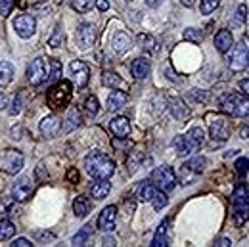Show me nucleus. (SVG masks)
Segmentation results:
<instances>
[{
  "mask_svg": "<svg viewBox=\"0 0 249 247\" xmlns=\"http://www.w3.org/2000/svg\"><path fill=\"white\" fill-rule=\"evenodd\" d=\"M85 167H87V173L92 176V178H109L113 173H115V163L113 159H109V155L102 154V152H90L85 159Z\"/></svg>",
  "mask_w": 249,
  "mask_h": 247,
  "instance_id": "obj_1",
  "label": "nucleus"
},
{
  "mask_svg": "<svg viewBox=\"0 0 249 247\" xmlns=\"http://www.w3.org/2000/svg\"><path fill=\"white\" fill-rule=\"evenodd\" d=\"M205 142V132L201 126H194L190 128L184 136H177L175 138V150L180 157L192 155L194 152H197Z\"/></svg>",
  "mask_w": 249,
  "mask_h": 247,
  "instance_id": "obj_2",
  "label": "nucleus"
},
{
  "mask_svg": "<svg viewBox=\"0 0 249 247\" xmlns=\"http://www.w3.org/2000/svg\"><path fill=\"white\" fill-rule=\"evenodd\" d=\"M73 98V87L69 81H58L46 96V102H48V107L50 109H63L69 106Z\"/></svg>",
  "mask_w": 249,
  "mask_h": 247,
  "instance_id": "obj_3",
  "label": "nucleus"
},
{
  "mask_svg": "<svg viewBox=\"0 0 249 247\" xmlns=\"http://www.w3.org/2000/svg\"><path fill=\"white\" fill-rule=\"evenodd\" d=\"M232 207H234V220L242 226L249 218V192L244 184H238L232 194Z\"/></svg>",
  "mask_w": 249,
  "mask_h": 247,
  "instance_id": "obj_4",
  "label": "nucleus"
},
{
  "mask_svg": "<svg viewBox=\"0 0 249 247\" xmlns=\"http://www.w3.org/2000/svg\"><path fill=\"white\" fill-rule=\"evenodd\" d=\"M220 109L232 117H248L249 102L240 94H224L220 98Z\"/></svg>",
  "mask_w": 249,
  "mask_h": 247,
  "instance_id": "obj_5",
  "label": "nucleus"
},
{
  "mask_svg": "<svg viewBox=\"0 0 249 247\" xmlns=\"http://www.w3.org/2000/svg\"><path fill=\"white\" fill-rule=\"evenodd\" d=\"M228 65H230L232 71H244V69H248L249 67V38H242V40L234 46V50H232V54H230V58H228Z\"/></svg>",
  "mask_w": 249,
  "mask_h": 247,
  "instance_id": "obj_6",
  "label": "nucleus"
},
{
  "mask_svg": "<svg viewBox=\"0 0 249 247\" xmlns=\"http://www.w3.org/2000/svg\"><path fill=\"white\" fill-rule=\"evenodd\" d=\"M152 182L156 184L157 190H163V192H173L175 186H177V175L171 167L163 165V167H157L156 171L152 173Z\"/></svg>",
  "mask_w": 249,
  "mask_h": 247,
  "instance_id": "obj_7",
  "label": "nucleus"
},
{
  "mask_svg": "<svg viewBox=\"0 0 249 247\" xmlns=\"http://www.w3.org/2000/svg\"><path fill=\"white\" fill-rule=\"evenodd\" d=\"M23 155L18 150H6L0 152V171L8 173V175H18L23 169Z\"/></svg>",
  "mask_w": 249,
  "mask_h": 247,
  "instance_id": "obj_8",
  "label": "nucleus"
},
{
  "mask_svg": "<svg viewBox=\"0 0 249 247\" xmlns=\"http://www.w3.org/2000/svg\"><path fill=\"white\" fill-rule=\"evenodd\" d=\"M14 29H16V33L21 38H29L36 31V21H35V18L29 16V14H21V16H18L14 19Z\"/></svg>",
  "mask_w": 249,
  "mask_h": 247,
  "instance_id": "obj_9",
  "label": "nucleus"
},
{
  "mask_svg": "<svg viewBox=\"0 0 249 247\" xmlns=\"http://www.w3.org/2000/svg\"><path fill=\"white\" fill-rule=\"evenodd\" d=\"M33 192H35V184H33V180L29 176H21L16 184L12 186V197L16 201H21V203L31 197Z\"/></svg>",
  "mask_w": 249,
  "mask_h": 247,
  "instance_id": "obj_10",
  "label": "nucleus"
},
{
  "mask_svg": "<svg viewBox=\"0 0 249 247\" xmlns=\"http://www.w3.org/2000/svg\"><path fill=\"white\" fill-rule=\"evenodd\" d=\"M27 75H29V81H31V85H35V87L42 85V83L48 79V71H46V60H44V58H36V60H33V63L29 65V71H27Z\"/></svg>",
  "mask_w": 249,
  "mask_h": 247,
  "instance_id": "obj_11",
  "label": "nucleus"
},
{
  "mask_svg": "<svg viewBox=\"0 0 249 247\" xmlns=\"http://www.w3.org/2000/svg\"><path fill=\"white\" fill-rule=\"evenodd\" d=\"M96 42V27L90 23H83L77 29V44L81 50H89Z\"/></svg>",
  "mask_w": 249,
  "mask_h": 247,
  "instance_id": "obj_12",
  "label": "nucleus"
},
{
  "mask_svg": "<svg viewBox=\"0 0 249 247\" xmlns=\"http://www.w3.org/2000/svg\"><path fill=\"white\" fill-rule=\"evenodd\" d=\"M115 216H117V207L115 205H109L102 211V215L98 218V228L104 230V232H109L115 228Z\"/></svg>",
  "mask_w": 249,
  "mask_h": 247,
  "instance_id": "obj_13",
  "label": "nucleus"
},
{
  "mask_svg": "<svg viewBox=\"0 0 249 247\" xmlns=\"http://www.w3.org/2000/svg\"><path fill=\"white\" fill-rule=\"evenodd\" d=\"M69 69H71V73L75 75V79H77V85H79L81 88H85V87L89 85V75H90V69H89V65H87L85 62H71Z\"/></svg>",
  "mask_w": 249,
  "mask_h": 247,
  "instance_id": "obj_14",
  "label": "nucleus"
},
{
  "mask_svg": "<svg viewBox=\"0 0 249 247\" xmlns=\"http://www.w3.org/2000/svg\"><path fill=\"white\" fill-rule=\"evenodd\" d=\"M62 124H60V119L56 115H48L40 121V132L44 138H54L58 132H60Z\"/></svg>",
  "mask_w": 249,
  "mask_h": 247,
  "instance_id": "obj_15",
  "label": "nucleus"
},
{
  "mask_svg": "<svg viewBox=\"0 0 249 247\" xmlns=\"http://www.w3.org/2000/svg\"><path fill=\"white\" fill-rule=\"evenodd\" d=\"M234 40H232V33L228 29H220V31L215 35V48H217L220 54H226L230 48H232Z\"/></svg>",
  "mask_w": 249,
  "mask_h": 247,
  "instance_id": "obj_16",
  "label": "nucleus"
},
{
  "mask_svg": "<svg viewBox=\"0 0 249 247\" xmlns=\"http://www.w3.org/2000/svg\"><path fill=\"white\" fill-rule=\"evenodd\" d=\"M111 44H113V50H115V52L124 54V52H128V50H130V46H132V38H130V35H128V33L119 31V33H115V36H113Z\"/></svg>",
  "mask_w": 249,
  "mask_h": 247,
  "instance_id": "obj_17",
  "label": "nucleus"
},
{
  "mask_svg": "<svg viewBox=\"0 0 249 247\" xmlns=\"http://www.w3.org/2000/svg\"><path fill=\"white\" fill-rule=\"evenodd\" d=\"M111 132L117 136V138H126L128 132H130V121L126 117H115L111 123H109Z\"/></svg>",
  "mask_w": 249,
  "mask_h": 247,
  "instance_id": "obj_18",
  "label": "nucleus"
},
{
  "mask_svg": "<svg viewBox=\"0 0 249 247\" xmlns=\"http://www.w3.org/2000/svg\"><path fill=\"white\" fill-rule=\"evenodd\" d=\"M130 71H132V75H134L136 79H146V77L150 75V71H152V65H150V62H148L146 58H138V60L132 62Z\"/></svg>",
  "mask_w": 249,
  "mask_h": 247,
  "instance_id": "obj_19",
  "label": "nucleus"
},
{
  "mask_svg": "<svg viewBox=\"0 0 249 247\" xmlns=\"http://www.w3.org/2000/svg\"><path fill=\"white\" fill-rule=\"evenodd\" d=\"M111 192V182H107V178H102L100 182H94L90 186V195H92L94 199H106L107 197V194Z\"/></svg>",
  "mask_w": 249,
  "mask_h": 247,
  "instance_id": "obj_20",
  "label": "nucleus"
},
{
  "mask_svg": "<svg viewBox=\"0 0 249 247\" xmlns=\"http://www.w3.org/2000/svg\"><path fill=\"white\" fill-rule=\"evenodd\" d=\"M211 136L215 140H226L228 138V123L222 117H217L215 121H211Z\"/></svg>",
  "mask_w": 249,
  "mask_h": 247,
  "instance_id": "obj_21",
  "label": "nucleus"
},
{
  "mask_svg": "<svg viewBox=\"0 0 249 247\" xmlns=\"http://www.w3.org/2000/svg\"><path fill=\"white\" fill-rule=\"evenodd\" d=\"M126 94L121 92V90H113V92L107 96V109L109 111H117V109H121L124 104H126Z\"/></svg>",
  "mask_w": 249,
  "mask_h": 247,
  "instance_id": "obj_22",
  "label": "nucleus"
},
{
  "mask_svg": "<svg viewBox=\"0 0 249 247\" xmlns=\"http://www.w3.org/2000/svg\"><path fill=\"white\" fill-rule=\"evenodd\" d=\"M167 228H169V218H165L161 224H159V228H157L156 236H154V242H152V246L154 247H167L169 246V238H167Z\"/></svg>",
  "mask_w": 249,
  "mask_h": 247,
  "instance_id": "obj_23",
  "label": "nucleus"
},
{
  "mask_svg": "<svg viewBox=\"0 0 249 247\" xmlns=\"http://www.w3.org/2000/svg\"><path fill=\"white\" fill-rule=\"evenodd\" d=\"M102 83H104V87H109V88H123L124 87L123 79L117 73H111V71H106L102 75Z\"/></svg>",
  "mask_w": 249,
  "mask_h": 247,
  "instance_id": "obj_24",
  "label": "nucleus"
},
{
  "mask_svg": "<svg viewBox=\"0 0 249 247\" xmlns=\"http://www.w3.org/2000/svg\"><path fill=\"white\" fill-rule=\"evenodd\" d=\"M14 79V65L10 62H0V87L10 85Z\"/></svg>",
  "mask_w": 249,
  "mask_h": 247,
  "instance_id": "obj_25",
  "label": "nucleus"
},
{
  "mask_svg": "<svg viewBox=\"0 0 249 247\" xmlns=\"http://www.w3.org/2000/svg\"><path fill=\"white\" fill-rule=\"evenodd\" d=\"M156 190H157V188L152 184L150 180H144L142 184L138 186V199H140V201H150V199L154 197Z\"/></svg>",
  "mask_w": 249,
  "mask_h": 247,
  "instance_id": "obj_26",
  "label": "nucleus"
},
{
  "mask_svg": "<svg viewBox=\"0 0 249 247\" xmlns=\"http://www.w3.org/2000/svg\"><path fill=\"white\" fill-rule=\"evenodd\" d=\"M89 211H90V203H89L87 197H77L73 201V213L77 216H87Z\"/></svg>",
  "mask_w": 249,
  "mask_h": 247,
  "instance_id": "obj_27",
  "label": "nucleus"
},
{
  "mask_svg": "<svg viewBox=\"0 0 249 247\" xmlns=\"http://www.w3.org/2000/svg\"><path fill=\"white\" fill-rule=\"evenodd\" d=\"M246 18H248V6L246 4H240L236 14H234V19H232V27L234 29H240L244 23H246Z\"/></svg>",
  "mask_w": 249,
  "mask_h": 247,
  "instance_id": "obj_28",
  "label": "nucleus"
},
{
  "mask_svg": "<svg viewBox=\"0 0 249 247\" xmlns=\"http://www.w3.org/2000/svg\"><path fill=\"white\" fill-rule=\"evenodd\" d=\"M16 234V226L10 222V220H0V242H6V240H10L12 236Z\"/></svg>",
  "mask_w": 249,
  "mask_h": 247,
  "instance_id": "obj_29",
  "label": "nucleus"
},
{
  "mask_svg": "<svg viewBox=\"0 0 249 247\" xmlns=\"http://www.w3.org/2000/svg\"><path fill=\"white\" fill-rule=\"evenodd\" d=\"M48 65L52 67V73H48V85H54V83H58L60 81V75H62V65L58 60H48Z\"/></svg>",
  "mask_w": 249,
  "mask_h": 247,
  "instance_id": "obj_30",
  "label": "nucleus"
},
{
  "mask_svg": "<svg viewBox=\"0 0 249 247\" xmlns=\"http://www.w3.org/2000/svg\"><path fill=\"white\" fill-rule=\"evenodd\" d=\"M167 192H163V190H156V194H154V197H152V205H154V209L156 211H161L165 205H167Z\"/></svg>",
  "mask_w": 249,
  "mask_h": 247,
  "instance_id": "obj_31",
  "label": "nucleus"
},
{
  "mask_svg": "<svg viewBox=\"0 0 249 247\" xmlns=\"http://www.w3.org/2000/svg\"><path fill=\"white\" fill-rule=\"evenodd\" d=\"M90 234H92V226H85L75 238H73V246H87V242H89V238H90Z\"/></svg>",
  "mask_w": 249,
  "mask_h": 247,
  "instance_id": "obj_32",
  "label": "nucleus"
},
{
  "mask_svg": "<svg viewBox=\"0 0 249 247\" xmlns=\"http://www.w3.org/2000/svg\"><path fill=\"white\" fill-rule=\"evenodd\" d=\"M184 38H186V40H190V42H194V44H199V42L203 40V33H201V29L188 27L186 31H184Z\"/></svg>",
  "mask_w": 249,
  "mask_h": 247,
  "instance_id": "obj_33",
  "label": "nucleus"
},
{
  "mask_svg": "<svg viewBox=\"0 0 249 247\" xmlns=\"http://www.w3.org/2000/svg\"><path fill=\"white\" fill-rule=\"evenodd\" d=\"M67 121H69V123L63 126L67 132H69V130H73L75 126H79V123H81V115H79V109H71V111H69V115H67Z\"/></svg>",
  "mask_w": 249,
  "mask_h": 247,
  "instance_id": "obj_34",
  "label": "nucleus"
},
{
  "mask_svg": "<svg viewBox=\"0 0 249 247\" xmlns=\"http://www.w3.org/2000/svg\"><path fill=\"white\" fill-rule=\"evenodd\" d=\"M188 171H192V173H196V175H199L201 171H203V167H205V159L203 157H194L192 161H188Z\"/></svg>",
  "mask_w": 249,
  "mask_h": 247,
  "instance_id": "obj_35",
  "label": "nucleus"
},
{
  "mask_svg": "<svg viewBox=\"0 0 249 247\" xmlns=\"http://www.w3.org/2000/svg\"><path fill=\"white\" fill-rule=\"evenodd\" d=\"M217 6H218V0H201V14L203 16H209L211 12H215L217 10Z\"/></svg>",
  "mask_w": 249,
  "mask_h": 247,
  "instance_id": "obj_36",
  "label": "nucleus"
},
{
  "mask_svg": "<svg viewBox=\"0 0 249 247\" xmlns=\"http://www.w3.org/2000/svg\"><path fill=\"white\" fill-rule=\"evenodd\" d=\"M85 106H87V113H89L90 117L98 115V111H100V107H98V106H100V104H98V98L90 96V98L87 100V104H85Z\"/></svg>",
  "mask_w": 249,
  "mask_h": 247,
  "instance_id": "obj_37",
  "label": "nucleus"
},
{
  "mask_svg": "<svg viewBox=\"0 0 249 247\" xmlns=\"http://www.w3.org/2000/svg\"><path fill=\"white\" fill-rule=\"evenodd\" d=\"M71 6L77 12H89L92 6V0H71Z\"/></svg>",
  "mask_w": 249,
  "mask_h": 247,
  "instance_id": "obj_38",
  "label": "nucleus"
},
{
  "mask_svg": "<svg viewBox=\"0 0 249 247\" xmlns=\"http://www.w3.org/2000/svg\"><path fill=\"white\" fill-rule=\"evenodd\" d=\"M14 4H16V0H0V16L8 18L12 8H14Z\"/></svg>",
  "mask_w": 249,
  "mask_h": 247,
  "instance_id": "obj_39",
  "label": "nucleus"
},
{
  "mask_svg": "<svg viewBox=\"0 0 249 247\" xmlns=\"http://www.w3.org/2000/svg\"><path fill=\"white\" fill-rule=\"evenodd\" d=\"M138 42L142 44V48H144V50H150V52H154V50H156V46H152V44H154V38H152V36H148V35H140V36H138Z\"/></svg>",
  "mask_w": 249,
  "mask_h": 247,
  "instance_id": "obj_40",
  "label": "nucleus"
},
{
  "mask_svg": "<svg viewBox=\"0 0 249 247\" xmlns=\"http://www.w3.org/2000/svg\"><path fill=\"white\" fill-rule=\"evenodd\" d=\"M62 40H63V31H62V27L58 25V27H56V33H54V35H52V38H50V46H54V48H56V46H60V44H62Z\"/></svg>",
  "mask_w": 249,
  "mask_h": 247,
  "instance_id": "obj_41",
  "label": "nucleus"
},
{
  "mask_svg": "<svg viewBox=\"0 0 249 247\" xmlns=\"http://www.w3.org/2000/svg\"><path fill=\"white\" fill-rule=\"evenodd\" d=\"M236 171L244 176V175H248V171H249V161L246 159V157H242V159H238L236 161Z\"/></svg>",
  "mask_w": 249,
  "mask_h": 247,
  "instance_id": "obj_42",
  "label": "nucleus"
},
{
  "mask_svg": "<svg viewBox=\"0 0 249 247\" xmlns=\"http://www.w3.org/2000/svg\"><path fill=\"white\" fill-rule=\"evenodd\" d=\"M140 159H142V155L140 154H134L130 159H128V171H130V173H134V171H136V163H138Z\"/></svg>",
  "mask_w": 249,
  "mask_h": 247,
  "instance_id": "obj_43",
  "label": "nucleus"
},
{
  "mask_svg": "<svg viewBox=\"0 0 249 247\" xmlns=\"http://www.w3.org/2000/svg\"><path fill=\"white\" fill-rule=\"evenodd\" d=\"M12 247H31L33 244L29 240H25V238H18V240H14V244H10Z\"/></svg>",
  "mask_w": 249,
  "mask_h": 247,
  "instance_id": "obj_44",
  "label": "nucleus"
},
{
  "mask_svg": "<svg viewBox=\"0 0 249 247\" xmlns=\"http://www.w3.org/2000/svg\"><path fill=\"white\" fill-rule=\"evenodd\" d=\"M19 111H21V98L16 96V100H14V107H12V115H18Z\"/></svg>",
  "mask_w": 249,
  "mask_h": 247,
  "instance_id": "obj_45",
  "label": "nucleus"
},
{
  "mask_svg": "<svg viewBox=\"0 0 249 247\" xmlns=\"http://www.w3.org/2000/svg\"><path fill=\"white\" fill-rule=\"evenodd\" d=\"M67 178H69L73 184L79 182V171H77V169H69V171H67Z\"/></svg>",
  "mask_w": 249,
  "mask_h": 247,
  "instance_id": "obj_46",
  "label": "nucleus"
},
{
  "mask_svg": "<svg viewBox=\"0 0 249 247\" xmlns=\"http://www.w3.org/2000/svg\"><path fill=\"white\" fill-rule=\"evenodd\" d=\"M96 8L102 10V12H106V10L109 8V2H107V0H96Z\"/></svg>",
  "mask_w": 249,
  "mask_h": 247,
  "instance_id": "obj_47",
  "label": "nucleus"
},
{
  "mask_svg": "<svg viewBox=\"0 0 249 247\" xmlns=\"http://www.w3.org/2000/svg\"><path fill=\"white\" fill-rule=\"evenodd\" d=\"M240 88H242V92L249 96V79H244V81L240 83Z\"/></svg>",
  "mask_w": 249,
  "mask_h": 247,
  "instance_id": "obj_48",
  "label": "nucleus"
},
{
  "mask_svg": "<svg viewBox=\"0 0 249 247\" xmlns=\"http://www.w3.org/2000/svg\"><path fill=\"white\" fill-rule=\"evenodd\" d=\"M217 246L218 247H228V246H232V244H230V240H226V238H220V240L217 242Z\"/></svg>",
  "mask_w": 249,
  "mask_h": 247,
  "instance_id": "obj_49",
  "label": "nucleus"
},
{
  "mask_svg": "<svg viewBox=\"0 0 249 247\" xmlns=\"http://www.w3.org/2000/svg\"><path fill=\"white\" fill-rule=\"evenodd\" d=\"M6 106H8V98H6V96H4V94L0 92V109H4V107H6Z\"/></svg>",
  "mask_w": 249,
  "mask_h": 247,
  "instance_id": "obj_50",
  "label": "nucleus"
},
{
  "mask_svg": "<svg viewBox=\"0 0 249 247\" xmlns=\"http://www.w3.org/2000/svg\"><path fill=\"white\" fill-rule=\"evenodd\" d=\"M146 4H148L150 8H156V6H159V4H161V0H146Z\"/></svg>",
  "mask_w": 249,
  "mask_h": 247,
  "instance_id": "obj_51",
  "label": "nucleus"
},
{
  "mask_svg": "<svg viewBox=\"0 0 249 247\" xmlns=\"http://www.w3.org/2000/svg\"><path fill=\"white\" fill-rule=\"evenodd\" d=\"M180 2H182V4L186 6V8H192V6L196 4V0H180Z\"/></svg>",
  "mask_w": 249,
  "mask_h": 247,
  "instance_id": "obj_52",
  "label": "nucleus"
}]
</instances>
